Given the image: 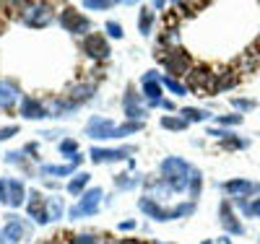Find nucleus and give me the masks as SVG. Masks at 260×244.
Wrapping results in <instances>:
<instances>
[{
    "instance_id": "obj_29",
    "label": "nucleus",
    "mask_w": 260,
    "mask_h": 244,
    "mask_svg": "<svg viewBox=\"0 0 260 244\" xmlns=\"http://www.w3.org/2000/svg\"><path fill=\"white\" fill-rule=\"evenodd\" d=\"M190 122L187 120H182V117H161V127H167V130H185Z\"/></svg>"
},
{
    "instance_id": "obj_10",
    "label": "nucleus",
    "mask_w": 260,
    "mask_h": 244,
    "mask_svg": "<svg viewBox=\"0 0 260 244\" xmlns=\"http://www.w3.org/2000/svg\"><path fill=\"white\" fill-rule=\"evenodd\" d=\"M83 52L91 60H107L110 57V44H107L104 34H86L83 39Z\"/></svg>"
},
{
    "instance_id": "obj_34",
    "label": "nucleus",
    "mask_w": 260,
    "mask_h": 244,
    "mask_svg": "<svg viewBox=\"0 0 260 244\" xmlns=\"http://www.w3.org/2000/svg\"><path fill=\"white\" fill-rule=\"evenodd\" d=\"M232 104H234L237 109H242V112H247V109H255V101H250V99H232Z\"/></svg>"
},
{
    "instance_id": "obj_25",
    "label": "nucleus",
    "mask_w": 260,
    "mask_h": 244,
    "mask_svg": "<svg viewBox=\"0 0 260 244\" xmlns=\"http://www.w3.org/2000/svg\"><path fill=\"white\" fill-rule=\"evenodd\" d=\"M76 164L78 161H73V164H65V166H42V174H52V177H68V174H73V169H76Z\"/></svg>"
},
{
    "instance_id": "obj_19",
    "label": "nucleus",
    "mask_w": 260,
    "mask_h": 244,
    "mask_svg": "<svg viewBox=\"0 0 260 244\" xmlns=\"http://www.w3.org/2000/svg\"><path fill=\"white\" fill-rule=\"evenodd\" d=\"M221 226L229 231V234H242L245 229H242V224H240V221H237V216L232 213V208L226 205V203H221Z\"/></svg>"
},
{
    "instance_id": "obj_26",
    "label": "nucleus",
    "mask_w": 260,
    "mask_h": 244,
    "mask_svg": "<svg viewBox=\"0 0 260 244\" xmlns=\"http://www.w3.org/2000/svg\"><path fill=\"white\" fill-rule=\"evenodd\" d=\"M151 26H154V11L143 8V11H141V18H138V29H141V34L146 37V34H151Z\"/></svg>"
},
{
    "instance_id": "obj_39",
    "label": "nucleus",
    "mask_w": 260,
    "mask_h": 244,
    "mask_svg": "<svg viewBox=\"0 0 260 244\" xmlns=\"http://www.w3.org/2000/svg\"><path fill=\"white\" fill-rule=\"evenodd\" d=\"M117 244H146V241H141V239H120Z\"/></svg>"
},
{
    "instance_id": "obj_36",
    "label": "nucleus",
    "mask_w": 260,
    "mask_h": 244,
    "mask_svg": "<svg viewBox=\"0 0 260 244\" xmlns=\"http://www.w3.org/2000/svg\"><path fill=\"white\" fill-rule=\"evenodd\" d=\"M0 203L8 205V180H0Z\"/></svg>"
},
{
    "instance_id": "obj_41",
    "label": "nucleus",
    "mask_w": 260,
    "mask_h": 244,
    "mask_svg": "<svg viewBox=\"0 0 260 244\" xmlns=\"http://www.w3.org/2000/svg\"><path fill=\"white\" fill-rule=\"evenodd\" d=\"M221 244H232V241H229V239H221Z\"/></svg>"
},
{
    "instance_id": "obj_35",
    "label": "nucleus",
    "mask_w": 260,
    "mask_h": 244,
    "mask_svg": "<svg viewBox=\"0 0 260 244\" xmlns=\"http://www.w3.org/2000/svg\"><path fill=\"white\" fill-rule=\"evenodd\" d=\"M18 132V127L16 125H8V127H0V141H8V138H13Z\"/></svg>"
},
{
    "instance_id": "obj_20",
    "label": "nucleus",
    "mask_w": 260,
    "mask_h": 244,
    "mask_svg": "<svg viewBox=\"0 0 260 244\" xmlns=\"http://www.w3.org/2000/svg\"><path fill=\"white\" fill-rule=\"evenodd\" d=\"M91 94H94V86H91V83H76V86H71L68 99L78 107V104H83V101H89Z\"/></svg>"
},
{
    "instance_id": "obj_24",
    "label": "nucleus",
    "mask_w": 260,
    "mask_h": 244,
    "mask_svg": "<svg viewBox=\"0 0 260 244\" xmlns=\"http://www.w3.org/2000/svg\"><path fill=\"white\" fill-rule=\"evenodd\" d=\"M180 115H182V120H187V122H203V120L211 117L208 112H203V109H195V107H182Z\"/></svg>"
},
{
    "instance_id": "obj_33",
    "label": "nucleus",
    "mask_w": 260,
    "mask_h": 244,
    "mask_svg": "<svg viewBox=\"0 0 260 244\" xmlns=\"http://www.w3.org/2000/svg\"><path fill=\"white\" fill-rule=\"evenodd\" d=\"M221 146H224V148H245V146H247V141H237L234 135H229L226 141H221Z\"/></svg>"
},
{
    "instance_id": "obj_21",
    "label": "nucleus",
    "mask_w": 260,
    "mask_h": 244,
    "mask_svg": "<svg viewBox=\"0 0 260 244\" xmlns=\"http://www.w3.org/2000/svg\"><path fill=\"white\" fill-rule=\"evenodd\" d=\"M257 190V197H242V200H237V205H240V211L247 216V218H260V187H255Z\"/></svg>"
},
{
    "instance_id": "obj_18",
    "label": "nucleus",
    "mask_w": 260,
    "mask_h": 244,
    "mask_svg": "<svg viewBox=\"0 0 260 244\" xmlns=\"http://www.w3.org/2000/svg\"><path fill=\"white\" fill-rule=\"evenodd\" d=\"M26 197H29V192H26L24 182L21 180H8V205L11 208H21V203H24Z\"/></svg>"
},
{
    "instance_id": "obj_27",
    "label": "nucleus",
    "mask_w": 260,
    "mask_h": 244,
    "mask_svg": "<svg viewBox=\"0 0 260 244\" xmlns=\"http://www.w3.org/2000/svg\"><path fill=\"white\" fill-rule=\"evenodd\" d=\"M110 236H96V234H78L76 239H71V244H110Z\"/></svg>"
},
{
    "instance_id": "obj_13",
    "label": "nucleus",
    "mask_w": 260,
    "mask_h": 244,
    "mask_svg": "<svg viewBox=\"0 0 260 244\" xmlns=\"http://www.w3.org/2000/svg\"><path fill=\"white\" fill-rule=\"evenodd\" d=\"M21 117H26V120H42V117H50V109L42 104V99L24 96V99H21Z\"/></svg>"
},
{
    "instance_id": "obj_7",
    "label": "nucleus",
    "mask_w": 260,
    "mask_h": 244,
    "mask_svg": "<svg viewBox=\"0 0 260 244\" xmlns=\"http://www.w3.org/2000/svg\"><path fill=\"white\" fill-rule=\"evenodd\" d=\"M159 60L164 62L167 73H172V76H187L190 73V55L182 47L167 50V55H159Z\"/></svg>"
},
{
    "instance_id": "obj_17",
    "label": "nucleus",
    "mask_w": 260,
    "mask_h": 244,
    "mask_svg": "<svg viewBox=\"0 0 260 244\" xmlns=\"http://www.w3.org/2000/svg\"><path fill=\"white\" fill-rule=\"evenodd\" d=\"M122 107H125V117L127 120H141L146 112H143V107H141V96L136 94V88H125V99H122Z\"/></svg>"
},
{
    "instance_id": "obj_1",
    "label": "nucleus",
    "mask_w": 260,
    "mask_h": 244,
    "mask_svg": "<svg viewBox=\"0 0 260 244\" xmlns=\"http://www.w3.org/2000/svg\"><path fill=\"white\" fill-rule=\"evenodd\" d=\"M159 174H161L159 180H164V182L172 187V192H185V190H187V195L192 197V200L201 195L203 177H201L198 169L190 166L185 159H177V156L164 159L161 166H159Z\"/></svg>"
},
{
    "instance_id": "obj_30",
    "label": "nucleus",
    "mask_w": 260,
    "mask_h": 244,
    "mask_svg": "<svg viewBox=\"0 0 260 244\" xmlns=\"http://www.w3.org/2000/svg\"><path fill=\"white\" fill-rule=\"evenodd\" d=\"M161 81H164V86H167V88H169V91H172V94H175V96H185V94H187V86H182V83H177V81H175V78H172V76H164Z\"/></svg>"
},
{
    "instance_id": "obj_12",
    "label": "nucleus",
    "mask_w": 260,
    "mask_h": 244,
    "mask_svg": "<svg viewBox=\"0 0 260 244\" xmlns=\"http://www.w3.org/2000/svg\"><path fill=\"white\" fill-rule=\"evenodd\" d=\"M136 148H91V161L94 164H110V161H122L127 159V153H133Z\"/></svg>"
},
{
    "instance_id": "obj_32",
    "label": "nucleus",
    "mask_w": 260,
    "mask_h": 244,
    "mask_svg": "<svg viewBox=\"0 0 260 244\" xmlns=\"http://www.w3.org/2000/svg\"><path fill=\"white\" fill-rule=\"evenodd\" d=\"M104 31H107V37H112V39H120L122 37V26L117 24V21H110V24L104 26Z\"/></svg>"
},
{
    "instance_id": "obj_6",
    "label": "nucleus",
    "mask_w": 260,
    "mask_h": 244,
    "mask_svg": "<svg viewBox=\"0 0 260 244\" xmlns=\"http://www.w3.org/2000/svg\"><path fill=\"white\" fill-rule=\"evenodd\" d=\"M21 18H24L26 26L42 29V26H47L50 21H52V6H50V3H31V6H24V13H21Z\"/></svg>"
},
{
    "instance_id": "obj_5",
    "label": "nucleus",
    "mask_w": 260,
    "mask_h": 244,
    "mask_svg": "<svg viewBox=\"0 0 260 244\" xmlns=\"http://www.w3.org/2000/svg\"><path fill=\"white\" fill-rule=\"evenodd\" d=\"M29 236H31V226L26 221L18 216H8L3 231H0V244H18V241H26Z\"/></svg>"
},
{
    "instance_id": "obj_23",
    "label": "nucleus",
    "mask_w": 260,
    "mask_h": 244,
    "mask_svg": "<svg viewBox=\"0 0 260 244\" xmlns=\"http://www.w3.org/2000/svg\"><path fill=\"white\" fill-rule=\"evenodd\" d=\"M47 213H50V221H57V218H62V213H65V200L62 197H47Z\"/></svg>"
},
{
    "instance_id": "obj_16",
    "label": "nucleus",
    "mask_w": 260,
    "mask_h": 244,
    "mask_svg": "<svg viewBox=\"0 0 260 244\" xmlns=\"http://www.w3.org/2000/svg\"><path fill=\"white\" fill-rule=\"evenodd\" d=\"M255 187H257V185H252V182H247V180H232V182H224V185H221V190L232 197L234 203L242 200V197H250V195L255 192Z\"/></svg>"
},
{
    "instance_id": "obj_38",
    "label": "nucleus",
    "mask_w": 260,
    "mask_h": 244,
    "mask_svg": "<svg viewBox=\"0 0 260 244\" xmlns=\"http://www.w3.org/2000/svg\"><path fill=\"white\" fill-rule=\"evenodd\" d=\"M120 229H122V231H130V229H136V221H122V224H120Z\"/></svg>"
},
{
    "instance_id": "obj_40",
    "label": "nucleus",
    "mask_w": 260,
    "mask_h": 244,
    "mask_svg": "<svg viewBox=\"0 0 260 244\" xmlns=\"http://www.w3.org/2000/svg\"><path fill=\"white\" fill-rule=\"evenodd\" d=\"M60 239H62V236H52V239H45V241H42V244H62Z\"/></svg>"
},
{
    "instance_id": "obj_9",
    "label": "nucleus",
    "mask_w": 260,
    "mask_h": 244,
    "mask_svg": "<svg viewBox=\"0 0 260 244\" xmlns=\"http://www.w3.org/2000/svg\"><path fill=\"white\" fill-rule=\"evenodd\" d=\"M60 26L71 34H86L89 31V21L81 16V11H76L73 6H65L60 11Z\"/></svg>"
},
{
    "instance_id": "obj_37",
    "label": "nucleus",
    "mask_w": 260,
    "mask_h": 244,
    "mask_svg": "<svg viewBox=\"0 0 260 244\" xmlns=\"http://www.w3.org/2000/svg\"><path fill=\"white\" fill-rule=\"evenodd\" d=\"M219 122L221 125H240L242 122V115H229V117H221Z\"/></svg>"
},
{
    "instance_id": "obj_8",
    "label": "nucleus",
    "mask_w": 260,
    "mask_h": 244,
    "mask_svg": "<svg viewBox=\"0 0 260 244\" xmlns=\"http://www.w3.org/2000/svg\"><path fill=\"white\" fill-rule=\"evenodd\" d=\"M102 195H104V192H102L99 187H91V190H86V192L81 195L78 205H73V208H71V218H73V221H78V218H83V216H94V213L99 211Z\"/></svg>"
},
{
    "instance_id": "obj_11",
    "label": "nucleus",
    "mask_w": 260,
    "mask_h": 244,
    "mask_svg": "<svg viewBox=\"0 0 260 244\" xmlns=\"http://www.w3.org/2000/svg\"><path fill=\"white\" fill-rule=\"evenodd\" d=\"M29 216L34 218V224H39V226L50 224L47 197H42V192H37V190H31V192H29Z\"/></svg>"
},
{
    "instance_id": "obj_3",
    "label": "nucleus",
    "mask_w": 260,
    "mask_h": 244,
    "mask_svg": "<svg viewBox=\"0 0 260 244\" xmlns=\"http://www.w3.org/2000/svg\"><path fill=\"white\" fill-rule=\"evenodd\" d=\"M138 208H141L148 218H154V221H175V218L192 216L195 203H182V205H177V208H161V205H159V200H154V197L143 195L141 200H138Z\"/></svg>"
},
{
    "instance_id": "obj_2",
    "label": "nucleus",
    "mask_w": 260,
    "mask_h": 244,
    "mask_svg": "<svg viewBox=\"0 0 260 244\" xmlns=\"http://www.w3.org/2000/svg\"><path fill=\"white\" fill-rule=\"evenodd\" d=\"M143 130V122H127V125H112V120H104V117H91L89 127H86V135L102 141V138H125L130 132H138Z\"/></svg>"
},
{
    "instance_id": "obj_4",
    "label": "nucleus",
    "mask_w": 260,
    "mask_h": 244,
    "mask_svg": "<svg viewBox=\"0 0 260 244\" xmlns=\"http://www.w3.org/2000/svg\"><path fill=\"white\" fill-rule=\"evenodd\" d=\"M187 91L198 96H213L219 94V73H213L208 65H198L187 73Z\"/></svg>"
},
{
    "instance_id": "obj_15",
    "label": "nucleus",
    "mask_w": 260,
    "mask_h": 244,
    "mask_svg": "<svg viewBox=\"0 0 260 244\" xmlns=\"http://www.w3.org/2000/svg\"><path fill=\"white\" fill-rule=\"evenodd\" d=\"M159 81V76H156V71H148L143 78H141V86H143V94H146V99H148V104L151 107H156V104H161V86L156 83Z\"/></svg>"
},
{
    "instance_id": "obj_14",
    "label": "nucleus",
    "mask_w": 260,
    "mask_h": 244,
    "mask_svg": "<svg viewBox=\"0 0 260 244\" xmlns=\"http://www.w3.org/2000/svg\"><path fill=\"white\" fill-rule=\"evenodd\" d=\"M18 99H21V88L16 86V81H0V109L11 112Z\"/></svg>"
},
{
    "instance_id": "obj_22",
    "label": "nucleus",
    "mask_w": 260,
    "mask_h": 244,
    "mask_svg": "<svg viewBox=\"0 0 260 244\" xmlns=\"http://www.w3.org/2000/svg\"><path fill=\"white\" fill-rule=\"evenodd\" d=\"M89 180H91L89 171H78L73 180L68 182V192H71V195H83V187L89 185Z\"/></svg>"
},
{
    "instance_id": "obj_28",
    "label": "nucleus",
    "mask_w": 260,
    "mask_h": 244,
    "mask_svg": "<svg viewBox=\"0 0 260 244\" xmlns=\"http://www.w3.org/2000/svg\"><path fill=\"white\" fill-rule=\"evenodd\" d=\"M60 153H62V156H68V159H73V161H78L81 156H78V143L76 141H62L60 143Z\"/></svg>"
},
{
    "instance_id": "obj_31",
    "label": "nucleus",
    "mask_w": 260,
    "mask_h": 244,
    "mask_svg": "<svg viewBox=\"0 0 260 244\" xmlns=\"http://www.w3.org/2000/svg\"><path fill=\"white\" fill-rule=\"evenodd\" d=\"M83 8L86 11H107V8H112L110 0H83Z\"/></svg>"
}]
</instances>
